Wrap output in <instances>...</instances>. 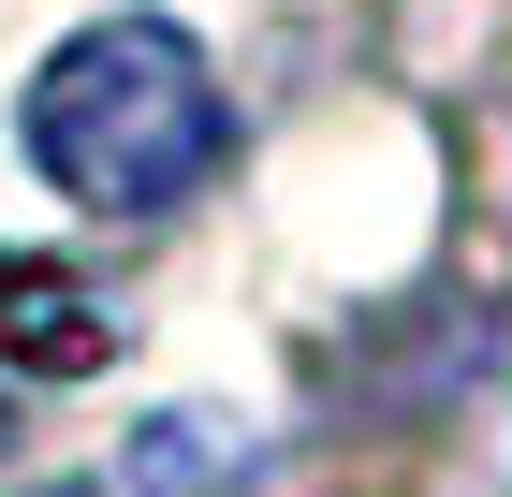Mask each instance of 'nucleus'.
I'll return each mask as SVG.
<instances>
[{"label": "nucleus", "mask_w": 512, "mask_h": 497, "mask_svg": "<svg viewBox=\"0 0 512 497\" xmlns=\"http://www.w3.org/2000/svg\"><path fill=\"white\" fill-rule=\"evenodd\" d=\"M44 497H103V483H44Z\"/></svg>", "instance_id": "7ed1b4c3"}, {"label": "nucleus", "mask_w": 512, "mask_h": 497, "mask_svg": "<svg viewBox=\"0 0 512 497\" xmlns=\"http://www.w3.org/2000/svg\"><path fill=\"white\" fill-rule=\"evenodd\" d=\"M15 132H30L44 191L88 205V220H161V205H191L205 176H220V147H235L220 74H205V44L176 30V15H103V30H74L30 74Z\"/></svg>", "instance_id": "f257e3e1"}, {"label": "nucleus", "mask_w": 512, "mask_h": 497, "mask_svg": "<svg viewBox=\"0 0 512 497\" xmlns=\"http://www.w3.org/2000/svg\"><path fill=\"white\" fill-rule=\"evenodd\" d=\"M103 351H118V322H103V293H88L74 264L0 249V366H15V381H88Z\"/></svg>", "instance_id": "f03ea898"}]
</instances>
